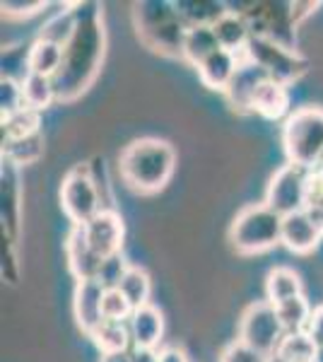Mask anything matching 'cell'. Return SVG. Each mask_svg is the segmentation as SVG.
Here are the masks:
<instances>
[{
	"mask_svg": "<svg viewBox=\"0 0 323 362\" xmlns=\"http://www.w3.org/2000/svg\"><path fill=\"white\" fill-rule=\"evenodd\" d=\"M229 247L239 256H258L283 244V215L266 203H249L227 230Z\"/></svg>",
	"mask_w": 323,
	"mask_h": 362,
	"instance_id": "cell-4",
	"label": "cell"
},
{
	"mask_svg": "<svg viewBox=\"0 0 323 362\" xmlns=\"http://www.w3.org/2000/svg\"><path fill=\"white\" fill-rule=\"evenodd\" d=\"M131 362H160V350L131 348Z\"/></svg>",
	"mask_w": 323,
	"mask_h": 362,
	"instance_id": "cell-43",
	"label": "cell"
},
{
	"mask_svg": "<svg viewBox=\"0 0 323 362\" xmlns=\"http://www.w3.org/2000/svg\"><path fill=\"white\" fill-rule=\"evenodd\" d=\"M321 172H323V169H321Z\"/></svg>",
	"mask_w": 323,
	"mask_h": 362,
	"instance_id": "cell-46",
	"label": "cell"
},
{
	"mask_svg": "<svg viewBox=\"0 0 323 362\" xmlns=\"http://www.w3.org/2000/svg\"><path fill=\"white\" fill-rule=\"evenodd\" d=\"M123 184L140 196H152L167 189L176 172V150L169 140L138 138L119 155Z\"/></svg>",
	"mask_w": 323,
	"mask_h": 362,
	"instance_id": "cell-2",
	"label": "cell"
},
{
	"mask_svg": "<svg viewBox=\"0 0 323 362\" xmlns=\"http://www.w3.org/2000/svg\"><path fill=\"white\" fill-rule=\"evenodd\" d=\"M0 131H3V143L37 136V133H41V114L25 107L10 116H3L0 119Z\"/></svg>",
	"mask_w": 323,
	"mask_h": 362,
	"instance_id": "cell-28",
	"label": "cell"
},
{
	"mask_svg": "<svg viewBox=\"0 0 323 362\" xmlns=\"http://www.w3.org/2000/svg\"><path fill=\"white\" fill-rule=\"evenodd\" d=\"M22 97H25L27 109H34V112H39V114L46 112L51 104L58 102L54 78L25 73V78H22Z\"/></svg>",
	"mask_w": 323,
	"mask_h": 362,
	"instance_id": "cell-27",
	"label": "cell"
},
{
	"mask_svg": "<svg viewBox=\"0 0 323 362\" xmlns=\"http://www.w3.org/2000/svg\"><path fill=\"white\" fill-rule=\"evenodd\" d=\"M128 268H131V264L123 259V254L109 256V259L102 261V268H99V278L97 280L107 290H116V288H121V283H123V278H126Z\"/></svg>",
	"mask_w": 323,
	"mask_h": 362,
	"instance_id": "cell-34",
	"label": "cell"
},
{
	"mask_svg": "<svg viewBox=\"0 0 323 362\" xmlns=\"http://www.w3.org/2000/svg\"><path fill=\"white\" fill-rule=\"evenodd\" d=\"M244 61V54H232V51H217L215 56H210L208 61L203 63L201 68H198V80L208 87V90L213 92H222L225 95V90L232 83V78L237 75L239 66H242Z\"/></svg>",
	"mask_w": 323,
	"mask_h": 362,
	"instance_id": "cell-17",
	"label": "cell"
},
{
	"mask_svg": "<svg viewBox=\"0 0 323 362\" xmlns=\"http://www.w3.org/2000/svg\"><path fill=\"white\" fill-rule=\"evenodd\" d=\"M128 326H131L133 348L160 350V343L164 336V317L155 305L135 309Z\"/></svg>",
	"mask_w": 323,
	"mask_h": 362,
	"instance_id": "cell-18",
	"label": "cell"
},
{
	"mask_svg": "<svg viewBox=\"0 0 323 362\" xmlns=\"http://www.w3.org/2000/svg\"><path fill=\"white\" fill-rule=\"evenodd\" d=\"M316 8H319V3H292V15H295L297 27L302 25V22L307 20V17L314 15Z\"/></svg>",
	"mask_w": 323,
	"mask_h": 362,
	"instance_id": "cell-42",
	"label": "cell"
},
{
	"mask_svg": "<svg viewBox=\"0 0 323 362\" xmlns=\"http://www.w3.org/2000/svg\"><path fill=\"white\" fill-rule=\"evenodd\" d=\"M309 174L311 172H307V169L287 162V165H283L270 177L263 203H266L268 208H273L278 215H283V218L304 210L307 208Z\"/></svg>",
	"mask_w": 323,
	"mask_h": 362,
	"instance_id": "cell-10",
	"label": "cell"
},
{
	"mask_svg": "<svg viewBox=\"0 0 323 362\" xmlns=\"http://www.w3.org/2000/svg\"><path fill=\"white\" fill-rule=\"evenodd\" d=\"M285 336L287 331L278 317V309L268 300L251 302L239 317L237 338L263 358H273Z\"/></svg>",
	"mask_w": 323,
	"mask_h": 362,
	"instance_id": "cell-7",
	"label": "cell"
},
{
	"mask_svg": "<svg viewBox=\"0 0 323 362\" xmlns=\"http://www.w3.org/2000/svg\"><path fill=\"white\" fill-rule=\"evenodd\" d=\"M275 355L283 358L285 362H319V348H316V343L311 341L307 331L287 334Z\"/></svg>",
	"mask_w": 323,
	"mask_h": 362,
	"instance_id": "cell-31",
	"label": "cell"
},
{
	"mask_svg": "<svg viewBox=\"0 0 323 362\" xmlns=\"http://www.w3.org/2000/svg\"><path fill=\"white\" fill-rule=\"evenodd\" d=\"M104 288L99 280H78L73 293V317L78 329L85 336H92V331L104 321Z\"/></svg>",
	"mask_w": 323,
	"mask_h": 362,
	"instance_id": "cell-13",
	"label": "cell"
},
{
	"mask_svg": "<svg viewBox=\"0 0 323 362\" xmlns=\"http://www.w3.org/2000/svg\"><path fill=\"white\" fill-rule=\"evenodd\" d=\"M75 10H78V3L70 5L68 10H61L56 17H51V20L41 27L39 39H49V42L66 46V42L70 39V34H73V29H75V20H78V13H75Z\"/></svg>",
	"mask_w": 323,
	"mask_h": 362,
	"instance_id": "cell-32",
	"label": "cell"
},
{
	"mask_svg": "<svg viewBox=\"0 0 323 362\" xmlns=\"http://www.w3.org/2000/svg\"><path fill=\"white\" fill-rule=\"evenodd\" d=\"M133 27L140 44L152 54L179 58L184 49L186 25L174 8V0H143L133 5Z\"/></svg>",
	"mask_w": 323,
	"mask_h": 362,
	"instance_id": "cell-3",
	"label": "cell"
},
{
	"mask_svg": "<svg viewBox=\"0 0 323 362\" xmlns=\"http://www.w3.org/2000/svg\"><path fill=\"white\" fill-rule=\"evenodd\" d=\"M307 213L314 215V220L319 223L323 220V172H311L309 184H307Z\"/></svg>",
	"mask_w": 323,
	"mask_h": 362,
	"instance_id": "cell-36",
	"label": "cell"
},
{
	"mask_svg": "<svg viewBox=\"0 0 323 362\" xmlns=\"http://www.w3.org/2000/svg\"><path fill=\"white\" fill-rule=\"evenodd\" d=\"M222 51L220 42H217L213 27H193L186 29L184 49H181V61L189 63L191 68H201L210 56Z\"/></svg>",
	"mask_w": 323,
	"mask_h": 362,
	"instance_id": "cell-22",
	"label": "cell"
},
{
	"mask_svg": "<svg viewBox=\"0 0 323 362\" xmlns=\"http://www.w3.org/2000/svg\"><path fill=\"white\" fill-rule=\"evenodd\" d=\"M63 63V46L49 39H39L29 46L27 51V73L46 75V78H56Z\"/></svg>",
	"mask_w": 323,
	"mask_h": 362,
	"instance_id": "cell-24",
	"label": "cell"
},
{
	"mask_svg": "<svg viewBox=\"0 0 323 362\" xmlns=\"http://www.w3.org/2000/svg\"><path fill=\"white\" fill-rule=\"evenodd\" d=\"M46 8L44 0H3V15L5 17H32Z\"/></svg>",
	"mask_w": 323,
	"mask_h": 362,
	"instance_id": "cell-38",
	"label": "cell"
},
{
	"mask_svg": "<svg viewBox=\"0 0 323 362\" xmlns=\"http://www.w3.org/2000/svg\"><path fill=\"white\" fill-rule=\"evenodd\" d=\"M220 362H266L263 355H258L256 350H251L246 343H242L239 338H234L232 343H227L220 353Z\"/></svg>",
	"mask_w": 323,
	"mask_h": 362,
	"instance_id": "cell-37",
	"label": "cell"
},
{
	"mask_svg": "<svg viewBox=\"0 0 323 362\" xmlns=\"http://www.w3.org/2000/svg\"><path fill=\"white\" fill-rule=\"evenodd\" d=\"M20 268H17V256H15V239H10L3 232V278L8 283H17Z\"/></svg>",
	"mask_w": 323,
	"mask_h": 362,
	"instance_id": "cell-39",
	"label": "cell"
},
{
	"mask_svg": "<svg viewBox=\"0 0 323 362\" xmlns=\"http://www.w3.org/2000/svg\"><path fill=\"white\" fill-rule=\"evenodd\" d=\"M61 208L73 225H87L104 210L102 194L90 165H78L63 177L61 184Z\"/></svg>",
	"mask_w": 323,
	"mask_h": 362,
	"instance_id": "cell-9",
	"label": "cell"
},
{
	"mask_svg": "<svg viewBox=\"0 0 323 362\" xmlns=\"http://www.w3.org/2000/svg\"><path fill=\"white\" fill-rule=\"evenodd\" d=\"M283 150L290 165L307 172L323 169V109L299 107L283 124Z\"/></svg>",
	"mask_w": 323,
	"mask_h": 362,
	"instance_id": "cell-5",
	"label": "cell"
},
{
	"mask_svg": "<svg viewBox=\"0 0 323 362\" xmlns=\"http://www.w3.org/2000/svg\"><path fill=\"white\" fill-rule=\"evenodd\" d=\"M304 295L302 290V278H299L297 271L285 266L270 268L266 276V300L270 305H280L285 300H292V297Z\"/></svg>",
	"mask_w": 323,
	"mask_h": 362,
	"instance_id": "cell-25",
	"label": "cell"
},
{
	"mask_svg": "<svg viewBox=\"0 0 323 362\" xmlns=\"http://www.w3.org/2000/svg\"><path fill=\"white\" fill-rule=\"evenodd\" d=\"M229 10L242 13L251 27V34L261 39H273L290 49H297V22L292 15V3L283 0H258V3H227Z\"/></svg>",
	"mask_w": 323,
	"mask_h": 362,
	"instance_id": "cell-6",
	"label": "cell"
},
{
	"mask_svg": "<svg viewBox=\"0 0 323 362\" xmlns=\"http://www.w3.org/2000/svg\"><path fill=\"white\" fill-rule=\"evenodd\" d=\"M75 13V29L63 46V63L54 78L61 104L75 102L95 85L107 56V27L102 8L97 3H78Z\"/></svg>",
	"mask_w": 323,
	"mask_h": 362,
	"instance_id": "cell-1",
	"label": "cell"
},
{
	"mask_svg": "<svg viewBox=\"0 0 323 362\" xmlns=\"http://www.w3.org/2000/svg\"><path fill=\"white\" fill-rule=\"evenodd\" d=\"M266 362H285V360L278 358V355H273V358H266Z\"/></svg>",
	"mask_w": 323,
	"mask_h": 362,
	"instance_id": "cell-45",
	"label": "cell"
},
{
	"mask_svg": "<svg viewBox=\"0 0 323 362\" xmlns=\"http://www.w3.org/2000/svg\"><path fill=\"white\" fill-rule=\"evenodd\" d=\"M160 362H191L189 353L179 346H167L160 350Z\"/></svg>",
	"mask_w": 323,
	"mask_h": 362,
	"instance_id": "cell-41",
	"label": "cell"
},
{
	"mask_svg": "<svg viewBox=\"0 0 323 362\" xmlns=\"http://www.w3.org/2000/svg\"><path fill=\"white\" fill-rule=\"evenodd\" d=\"M99 362H131V350L128 353H114V355H102Z\"/></svg>",
	"mask_w": 323,
	"mask_h": 362,
	"instance_id": "cell-44",
	"label": "cell"
},
{
	"mask_svg": "<svg viewBox=\"0 0 323 362\" xmlns=\"http://www.w3.org/2000/svg\"><path fill=\"white\" fill-rule=\"evenodd\" d=\"M66 261H68V271L73 273L75 280H97L99 278V268L102 261L95 254V249L90 247L85 235V227L73 225L66 237Z\"/></svg>",
	"mask_w": 323,
	"mask_h": 362,
	"instance_id": "cell-16",
	"label": "cell"
},
{
	"mask_svg": "<svg viewBox=\"0 0 323 362\" xmlns=\"http://www.w3.org/2000/svg\"><path fill=\"white\" fill-rule=\"evenodd\" d=\"M85 227V235L90 247L95 249L99 259H109V256L123 254V239H126V225L123 218L114 208H107L92 218Z\"/></svg>",
	"mask_w": 323,
	"mask_h": 362,
	"instance_id": "cell-11",
	"label": "cell"
},
{
	"mask_svg": "<svg viewBox=\"0 0 323 362\" xmlns=\"http://www.w3.org/2000/svg\"><path fill=\"white\" fill-rule=\"evenodd\" d=\"M266 80H268V75L263 73V68H258L256 63H251L249 58L244 56L237 75H234L232 83H229V87L225 90L227 107L232 109L234 114H242V116L254 114V99Z\"/></svg>",
	"mask_w": 323,
	"mask_h": 362,
	"instance_id": "cell-12",
	"label": "cell"
},
{
	"mask_svg": "<svg viewBox=\"0 0 323 362\" xmlns=\"http://www.w3.org/2000/svg\"><path fill=\"white\" fill-rule=\"evenodd\" d=\"M0 218H3V232L17 242L22 223V186L20 169L8 162H3L0 169Z\"/></svg>",
	"mask_w": 323,
	"mask_h": 362,
	"instance_id": "cell-15",
	"label": "cell"
},
{
	"mask_svg": "<svg viewBox=\"0 0 323 362\" xmlns=\"http://www.w3.org/2000/svg\"><path fill=\"white\" fill-rule=\"evenodd\" d=\"M254 114L268 121L287 119L290 116V87L268 78L254 99Z\"/></svg>",
	"mask_w": 323,
	"mask_h": 362,
	"instance_id": "cell-20",
	"label": "cell"
},
{
	"mask_svg": "<svg viewBox=\"0 0 323 362\" xmlns=\"http://www.w3.org/2000/svg\"><path fill=\"white\" fill-rule=\"evenodd\" d=\"M104 319L107 321H131L133 317V305L128 302V297L121 293L119 288L116 290H107L104 293Z\"/></svg>",
	"mask_w": 323,
	"mask_h": 362,
	"instance_id": "cell-35",
	"label": "cell"
},
{
	"mask_svg": "<svg viewBox=\"0 0 323 362\" xmlns=\"http://www.w3.org/2000/svg\"><path fill=\"white\" fill-rule=\"evenodd\" d=\"M121 293L128 297V302L133 305V309H140V307H148L152 305L150 297H152V278L145 268L140 266H131L121 283Z\"/></svg>",
	"mask_w": 323,
	"mask_h": 362,
	"instance_id": "cell-30",
	"label": "cell"
},
{
	"mask_svg": "<svg viewBox=\"0 0 323 362\" xmlns=\"http://www.w3.org/2000/svg\"><path fill=\"white\" fill-rule=\"evenodd\" d=\"M323 242V227L316 223L314 215L307 210H299L283 218V247L292 254L307 256L314 254Z\"/></svg>",
	"mask_w": 323,
	"mask_h": 362,
	"instance_id": "cell-14",
	"label": "cell"
},
{
	"mask_svg": "<svg viewBox=\"0 0 323 362\" xmlns=\"http://www.w3.org/2000/svg\"><path fill=\"white\" fill-rule=\"evenodd\" d=\"M92 343L102 355H114V353H128L133 348V336L128 321H107L92 331Z\"/></svg>",
	"mask_w": 323,
	"mask_h": 362,
	"instance_id": "cell-23",
	"label": "cell"
},
{
	"mask_svg": "<svg viewBox=\"0 0 323 362\" xmlns=\"http://www.w3.org/2000/svg\"><path fill=\"white\" fill-rule=\"evenodd\" d=\"M20 109H25L22 80H15L13 75H3V80H0V114L10 116Z\"/></svg>",
	"mask_w": 323,
	"mask_h": 362,
	"instance_id": "cell-33",
	"label": "cell"
},
{
	"mask_svg": "<svg viewBox=\"0 0 323 362\" xmlns=\"http://www.w3.org/2000/svg\"><path fill=\"white\" fill-rule=\"evenodd\" d=\"M0 145H3V162H8V165H13L17 169L27 165H37L46 153L44 133L20 138V140H8V143H0Z\"/></svg>",
	"mask_w": 323,
	"mask_h": 362,
	"instance_id": "cell-26",
	"label": "cell"
},
{
	"mask_svg": "<svg viewBox=\"0 0 323 362\" xmlns=\"http://www.w3.org/2000/svg\"><path fill=\"white\" fill-rule=\"evenodd\" d=\"M275 309H278V317L283 321L287 334H302V331L309 329L314 307L309 305V300L304 295L280 302V305H275Z\"/></svg>",
	"mask_w": 323,
	"mask_h": 362,
	"instance_id": "cell-29",
	"label": "cell"
},
{
	"mask_svg": "<svg viewBox=\"0 0 323 362\" xmlns=\"http://www.w3.org/2000/svg\"><path fill=\"white\" fill-rule=\"evenodd\" d=\"M213 32H215V37L222 49L232 51V54H239V56L244 54L246 46H249V42L254 39L246 17L242 13H234V10H227V13L217 20Z\"/></svg>",
	"mask_w": 323,
	"mask_h": 362,
	"instance_id": "cell-19",
	"label": "cell"
},
{
	"mask_svg": "<svg viewBox=\"0 0 323 362\" xmlns=\"http://www.w3.org/2000/svg\"><path fill=\"white\" fill-rule=\"evenodd\" d=\"M174 8L186 29H193L215 27L217 20L229 10V5L222 3V0H174Z\"/></svg>",
	"mask_w": 323,
	"mask_h": 362,
	"instance_id": "cell-21",
	"label": "cell"
},
{
	"mask_svg": "<svg viewBox=\"0 0 323 362\" xmlns=\"http://www.w3.org/2000/svg\"><path fill=\"white\" fill-rule=\"evenodd\" d=\"M244 56L251 63H256L258 68H263V73L270 80L283 83L287 87L295 85L297 80H302L309 70V58H304L297 49L273 42V39L254 37L249 46H246Z\"/></svg>",
	"mask_w": 323,
	"mask_h": 362,
	"instance_id": "cell-8",
	"label": "cell"
},
{
	"mask_svg": "<svg viewBox=\"0 0 323 362\" xmlns=\"http://www.w3.org/2000/svg\"><path fill=\"white\" fill-rule=\"evenodd\" d=\"M307 334L311 336V341L316 343V348L323 350V305L314 307V314H311Z\"/></svg>",
	"mask_w": 323,
	"mask_h": 362,
	"instance_id": "cell-40",
	"label": "cell"
}]
</instances>
